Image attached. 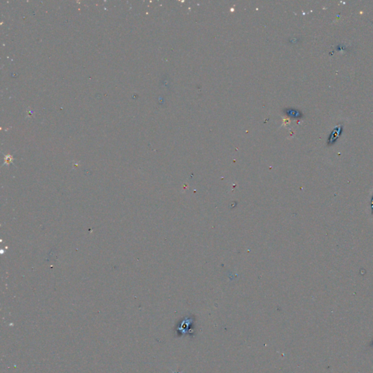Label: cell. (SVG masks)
I'll return each instance as SVG.
<instances>
[{
	"instance_id": "obj_1",
	"label": "cell",
	"mask_w": 373,
	"mask_h": 373,
	"mask_svg": "<svg viewBox=\"0 0 373 373\" xmlns=\"http://www.w3.org/2000/svg\"><path fill=\"white\" fill-rule=\"evenodd\" d=\"M341 129H342V127L339 126L338 128H336L335 129L332 131V135H331L330 138H329V143H333V142L335 141L336 138L339 136V133H340V132H341Z\"/></svg>"
}]
</instances>
